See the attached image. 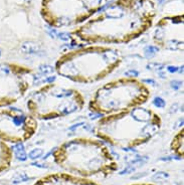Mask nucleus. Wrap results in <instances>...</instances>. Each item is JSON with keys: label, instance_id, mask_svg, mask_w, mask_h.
Listing matches in <instances>:
<instances>
[{"label": "nucleus", "instance_id": "nucleus-7", "mask_svg": "<svg viewBox=\"0 0 184 185\" xmlns=\"http://www.w3.org/2000/svg\"><path fill=\"white\" fill-rule=\"evenodd\" d=\"M35 81L31 68L20 63L0 62V107L20 101Z\"/></svg>", "mask_w": 184, "mask_h": 185}, {"label": "nucleus", "instance_id": "nucleus-6", "mask_svg": "<svg viewBox=\"0 0 184 185\" xmlns=\"http://www.w3.org/2000/svg\"><path fill=\"white\" fill-rule=\"evenodd\" d=\"M86 99L72 87L47 82L36 89L26 102L28 113L36 120L49 121L79 113L85 108Z\"/></svg>", "mask_w": 184, "mask_h": 185}, {"label": "nucleus", "instance_id": "nucleus-1", "mask_svg": "<svg viewBox=\"0 0 184 185\" xmlns=\"http://www.w3.org/2000/svg\"><path fill=\"white\" fill-rule=\"evenodd\" d=\"M99 16L90 20L72 38L82 44L128 43L152 24L155 5L151 0H118L104 6Z\"/></svg>", "mask_w": 184, "mask_h": 185}, {"label": "nucleus", "instance_id": "nucleus-12", "mask_svg": "<svg viewBox=\"0 0 184 185\" xmlns=\"http://www.w3.org/2000/svg\"><path fill=\"white\" fill-rule=\"evenodd\" d=\"M128 185H156L154 183H149V182H137V183H132Z\"/></svg>", "mask_w": 184, "mask_h": 185}, {"label": "nucleus", "instance_id": "nucleus-2", "mask_svg": "<svg viewBox=\"0 0 184 185\" xmlns=\"http://www.w3.org/2000/svg\"><path fill=\"white\" fill-rule=\"evenodd\" d=\"M162 123L157 112L141 106L103 116L95 124L94 135L119 149L130 150L149 143L158 135Z\"/></svg>", "mask_w": 184, "mask_h": 185}, {"label": "nucleus", "instance_id": "nucleus-8", "mask_svg": "<svg viewBox=\"0 0 184 185\" xmlns=\"http://www.w3.org/2000/svg\"><path fill=\"white\" fill-rule=\"evenodd\" d=\"M38 130V122L29 113L17 108L0 109V140L20 144L28 141Z\"/></svg>", "mask_w": 184, "mask_h": 185}, {"label": "nucleus", "instance_id": "nucleus-5", "mask_svg": "<svg viewBox=\"0 0 184 185\" xmlns=\"http://www.w3.org/2000/svg\"><path fill=\"white\" fill-rule=\"evenodd\" d=\"M152 97L150 88L137 78L123 77L98 88L89 101L92 113L107 116L144 106Z\"/></svg>", "mask_w": 184, "mask_h": 185}, {"label": "nucleus", "instance_id": "nucleus-9", "mask_svg": "<svg viewBox=\"0 0 184 185\" xmlns=\"http://www.w3.org/2000/svg\"><path fill=\"white\" fill-rule=\"evenodd\" d=\"M32 185H101L93 179L75 176L67 172L47 174L37 179Z\"/></svg>", "mask_w": 184, "mask_h": 185}, {"label": "nucleus", "instance_id": "nucleus-11", "mask_svg": "<svg viewBox=\"0 0 184 185\" xmlns=\"http://www.w3.org/2000/svg\"><path fill=\"white\" fill-rule=\"evenodd\" d=\"M13 158L11 148L0 140V173L10 167Z\"/></svg>", "mask_w": 184, "mask_h": 185}, {"label": "nucleus", "instance_id": "nucleus-3", "mask_svg": "<svg viewBox=\"0 0 184 185\" xmlns=\"http://www.w3.org/2000/svg\"><path fill=\"white\" fill-rule=\"evenodd\" d=\"M59 168L75 176L107 178L119 169L109 147L100 139L75 137L62 143L52 153Z\"/></svg>", "mask_w": 184, "mask_h": 185}, {"label": "nucleus", "instance_id": "nucleus-4", "mask_svg": "<svg viewBox=\"0 0 184 185\" xmlns=\"http://www.w3.org/2000/svg\"><path fill=\"white\" fill-rule=\"evenodd\" d=\"M123 63L117 48L103 45H85L62 53L54 68L58 76L77 84L90 85L105 80Z\"/></svg>", "mask_w": 184, "mask_h": 185}, {"label": "nucleus", "instance_id": "nucleus-10", "mask_svg": "<svg viewBox=\"0 0 184 185\" xmlns=\"http://www.w3.org/2000/svg\"><path fill=\"white\" fill-rule=\"evenodd\" d=\"M170 150L176 157L183 159L184 157V128L181 127L173 136L170 143Z\"/></svg>", "mask_w": 184, "mask_h": 185}]
</instances>
